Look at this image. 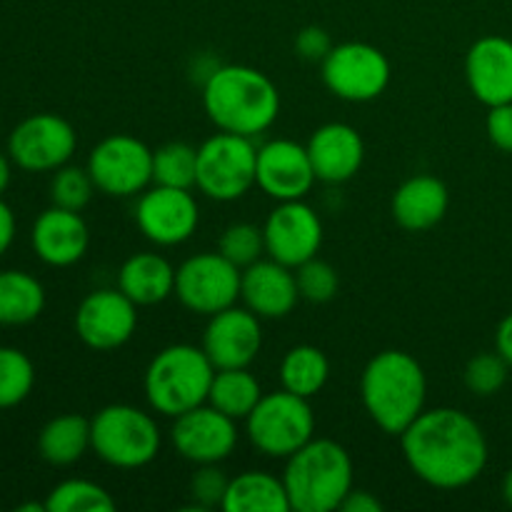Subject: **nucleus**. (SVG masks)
<instances>
[{"label": "nucleus", "instance_id": "39448f33", "mask_svg": "<svg viewBox=\"0 0 512 512\" xmlns=\"http://www.w3.org/2000/svg\"><path fill=\"white\" fill-rule=\"evenodd\" d=\"M215 365L198 345H168L150 360L145 370V398L155 413L178 418L208 403Z\"/></svg>", "mask_w": 512, "mask_h": 512}, {"label": "nucleus", "instance_id": "79ce46f5", "mask_svg": "<svg viewBox=\"0 0 512 512\" xmlns=\"http://www.w3.org/2000/svg\"><path fill=\"white\" fill-rule=\"evenodd\" d=\"M495 350L508 360V365L512 368V313L500 320L498 333H495Z\"/></svg>", "mask_w": 512, "mask_h": 512}, {"label": "nucleus", "instance_id": "f704fd0d", "mask_svg": "<svg viewBox=\"0 0 512 512\" xmlns=\"http://www.w3.org/2000/svg\"><path fill=\"white\" fill-rule=\"evenodd\" d=\"M510 375V365L503 355L495 353H478L465 365V385L478 398H493L505 388Z\"/></svg>", "mask_w": 512, "mask_h": 512}, {"label": "nucleus", "instance_id": "393cba45", "mask_svg": "<svg viewBox=\"0 0 512 512\" xmlns=\"http://www.w3.org/2000/svg\"><path fill=\"white\" fill-rule=\"evenodd\" d=\"M225 512H290L283 478L265 470H245L230 478L223 500Z\"/></svg>", "mask_w": 512, "mask_h": 512}, {"label": "nucleus", "instance_id": "f8f14e48", "mask_svg": "<svg viewBox=\"0 0 512 512\" xmlns=\"http://www.w3.org/2000/svg\"><path fill=\"white\" fill-rule=\"evenodd\" d=\"M78 133L55 113H35L20 120L8 138V155L28 173H50L73 158Z\"/></svg>", "mask_w": 512, "mask_h": 512}, {"label": "nucleus", "instance_id": "2eb2a0df", "mask_svg": "<svg viewBox=\"0 0 512 512\" xmlns=\"http://www.w3.org/2000/svg\"><path fill=\"white\" fill-rule=\"evenodd\" d=\"M135 223H138L140 233L160 248L183 245L198 230V200L185 188L153 185L140 195L138 208H135Z\"/></svg>", "mask_w": 512, "mask_h": 512}, {"label": "nucleus", "instance_id": "6e6552de", "mask_svg": "<svg viewBox=\"0 0 512 512\" xmlns=\"http://www.w3.org/2000/svg\"><path fill=\"white\" fill-rule=\"evenodd\" d=\"M258 170V148L253 138L235 133H215L198 148L195 188L210 200L233 203L250 193Z\"/></svg>", "mask_w": 512, "mask_h": 512}, {"label": "nucleus", "instance_id": "2f4dec72", "mask_svg": "<svg viewBox=\"0 0 512 512\" xmlns=\"http://www.w3.org/2000/svg\"><path fill=\"white\" fill-rule=\"evenodd\" d=\"M35 385L33 360L18 348H0V410L23 403Z\"/></svg>", "mask_w": 512, "mask_h": 512}, {"label": "nucleus", "instance_id": "4be33fe9", "mask_svg": "<svg viewBox=\"0 0 512 512\" xmlns=\"http://www.w3.org/2000/svg\"><path fill=\"white\" fill-rule=\"evenodd\" d=\"M308 155L320 183L340 185L360 173L365 160V143L348 123H325L310 135Z\"/></svg>", "mask_w": 512, "mask_h": 512}, {"label": "nucleus", "instance_id": "7c9ffc66", "mask_svg": "<svg viewBox=\"0 0 512 512\" xmlns=\"http://www.w3.org/2000/svg\"><path fill=\"white\" fill-rule=\"evenodd\" d=\"M198 178V148L173 140L153 150V185H168V188H195Z\"/></svg>", "mask_w": 512, "mask_h": 512}, {"label": "nucleus", "instance_id": "a19ab883", "mask_svg": "<svg viewBox=\"0 0 512 512\" xmlns=\"http://www.w3.org/2000/svg\"><path fill=\"white\" fill-rule=\"evenodd\" d=\"M15 228H18V225H15L13 210H10V205L0 198V258H3V255L8 253L10 245H13Z\"/></svg>", "mask_w": 512, "mask_h": 512}, {"label": "nucleus", "instance_id": "473e14b6", "mask_svg": "<svg viewBox=\"0 0 512 512\" xmlns=\"http://www.w3.org/2000/svg\"><path fill=\"white\" fill-rule=\"evenodd\" d=\"M95 183L90 178L88 168H78V165H68L53 170V180H50V200L53 205L65 210H83L90 203L95 193Z\"/></svg>", "mask_w": 512, "mask_h": 512}, {"label": "nucleus", "instance_id": "b1692460", "mask_svg": "<svg viewBox=\"0 0 512 512\" xmlns=\"http://www.w3.org/2000/svg\"><path fill=\"white\" fill-rule=\"evenodd\" d=\"M175 270L168 258L158 253H135L118 273V288L135 305H158L175 295Z\"/></svg>", "mask_w": 512, "mask_h": 512}, {"label": "nucleus", "instance_id": "aec40b11", "mask_svg": "<svg viewBox=\"0 0 512 512\" xmlns=\"http://www.w3.org/2000/svg\"><path fill=\"white\" fill-rule=\"evenodd\" d=\"M33 253L50 268H70L85 258L90 245L88 223L78 210L53 205L35 218L30 230Z\"/></svg>", "mask_w": 512, "mask_h": 512}, {"label": "nucleus", "instance_id": "f03ea898", "mask_svg": "<svg viewBox=\"0 0 512 512\" xmlns=\"http://www.w3.org/2000/svg\"><path fill=\"white\" fill-rule=\"evenodd\" d=\"M203 108L223 133L255 135L273 128L280 115L278 85L250 65H220L203 85Z\"/></svg>", "mask_w": 512, "mask_h": 512}, {"label": "nucleus", "instance_id": "cd10ccee", "mask_svg": "<svg viewBox=\"0 0 512 512\" xmlns=\"http://www.w3.org/2000/svg\"><path fill=\"white\" fill-rule=\"evenodd\" d=\"M330 378V360L315 345H295L280 360V385L300 398H315Z\"/></svg>", "mask_w": 512, "mask_h": 512}, {"label": "nucleus", "instance_id": "58836bf2", "mask_svg": "<svg viewBox=\"0 0 512 512\" xmlns=\"http://www.w3.org/2000/svg\"><path fill=\"white\" fill-rule=\"evenodd\" d=\"M490 143L503 153H512V103L493 105L485 120Z\"/></svg>", "mask_w": 512, "mask_h": 512}, {"label": "nucleus", "instance_id": "f3484780", "mask_svg": "<svg viewBox=\"0 0 512 512\" xmlns=\"http://www.w3.org/2000/svg\"><path fill=\"white\" fill-rule=\"evenodd\" d=\"M315 170L310 163L308 148L295 140L278 138L268 140L258 148V170L255 185L268 198L285 203V200H305V195L315 185Z\"/></svg>", "mask_w": 512, "mask_h": 512}, {"label": "nucleus", "instance_id": "6ab92c4d", "mask_svg": "<svg viewBox=\"0 0 512 512\" xmlns=\"http://www.w3.org/2000/svg\"><path fill=\"white\" fill-rule=\"evenodd\" d=\"M240 300L260 320L288 318L300 300L295 270L273 258L255 260L253 265L243 268Z\"/></svg>", "mask_w": 512, "mask_h": 512}, {"label": "nucleus", "instance_id": "20e7f679", "mask_svg": "<svg viewBox=\"0 0 512 512\" xmlns=\"http://www.w3.org/2000/svg\"><path fill=\"white\" fill-rule=\"evenodd\" d=\"M353 458L340 443L330 438H313L288 458L283 483L288 490L290 510L335 512L345 495L355 488Z\"/></svg>", "mask_w": 512, "mask_h": 512}, {"label": "nucleus", "instance_id": "f257e3e1", "mask_svg": "<svg viewBox=\"0 0 512 512\" xmlns=\"http://www.w3.org/2000/svg\"><path fill=\"white\" fill-rule=\"evenodd\" d=\"M415 478L438 490H460L483 475L488 440L478 420L458 408L423 410L400 435Z\"/></svg>", "mask_w": 512, "mask_h": 512}, {"label": "nucleus", "instance_id": "0eeeda50", "mask_svg": "<svg viewBox=\"0 0 512 512\" xmlns=\"http://www.w3.org/2000/svg\"><path fill=\"white\" fill-rule=\"evenodd\" d=\"M245 435L258 453L288 460L315 438V413L310 400L283 388L263 393L253 413L245 418Z\"/></svg>", "mask_w": 512, "mask_h": 512}, {"label": "nucleus", "instance_id": "c85d7f7f", "mask_svg": "<svg viewBox=\"0 0 512 512\" xmlns=\"http://www.w3.org/2000/svg\"><path fill=\"white\" fill-rule=\"evenodd\" d=\"M263 398L260 380L248 368L215 370L208 403L233 420H245Z\"/></svg>", "mask_w": 512, "mask_h": 512}, {"label": "nucleus", "instance_id": "1a4fd4ad", "mask_svg": "<svg viewBox=\"0 0 512 512\" xmlns=\"http://www.w3.org/2000/svg\"><path fill=\"white\" fill-rule=\"evenodd\" d=\"M323 83L335 98L348 103H370L390 85V60L370 43L333 45L320 63Z\"/></svg>", "mask_w": 512, "mask_h": 512}, {"label": "nucleus", "instance_id": "e433bc0d", "mask_svg": "<svg viewBox=\"0 0 512 512\" xmlns=\"http://www.w3.org/2000/svg\"><path fill=\"white\" fill-rule=\"evenodd\" d=\"M230 478L218 468V463L198 465V470L190 478V495L195 503L190 510H213L223 508L225 493H228Z\"/></svg>", "mask_w": 512, "mask_h": 512}, {"label": "nucleus", "instance_id": "72a5a7b5", "mask_svg": "<svg viewBox=\"0 0 512 512\" xmlns=\"http://www.w3.org/2000/svg\"><path fill=\"white\" fill-rule=\"evenodd\" d=\"M218 253H223L225 258L233 265H238L240 270L248 268L255 260L263 258L265 253L263 228H258V225L253 223L228 225L218 240Z\"/></svg>", "mask_w": 512, "mask_h": 512}, {"label": "nucleus", "instance_id": "4c0bfd02", "mask_svg": "<svg viewBox=\"0 0 512 512\" xmlns=\"http://www.w3.org/2000/svg\"><path fill=\"white\" fill-rule=\"evenodd\" d=\"M333 50V40H330L328 30L318 28V25H308L295 35V53L313 63H323L325 55Z\"/></svg>", "mask_w": 512, "mask_h": 512}, {"label": "nucleus", "instance_id": "ea45409f", "mask_svg": "<svg viewBox=\"0 0 512 512\" xmlns=\"http://www.w3.org/2000/svg\"><path fill=\"white\" fill-rule=\"evenodd\" d=\"M340 510L343 512H380L383 510V503L378 500V495H373L370 490L353 488L345 500L340 503Z\"/></svg>", "mask_w": 512, "mask_h": 512}, {"label": "nucleus", "instance_id": "7ed1b4c3", "mask_svg": "<svg viewBox=\"0 0 512 512\" xmlns=\"http://www.w3.org/2000/svg\"><path fill=\"white\" fill-rule=\"evenodd\" d=\"M365 413L388 435H403L425 410L428 378L418 360L405 350H383L360 375Z\"/></svg>", "mask_w": 512, "mask_h": 512}, {"label": "nucleus", "instance_id": "c03bdc74", "mask_svg": "<svg viewBox=\"0 0 512 512\" xmlns=\"http://www.w3.org/2000/svg\"><path fill=\"white\" fill-rule=\"evenodd\" d=\"M503 498H505V503L512 508V468L505 473V478H503Z\"/></svg>", "mask_w": 512, "mask_h": 512}, {"label": "nucleus", "instance_id": "bb28decb", "mask_svg": "<svg viewBox=\"0 0 512 512\" xmlns=\"http://www.w3.org/2000/svg\"><path fill=\"white\" fill-rule=\"evenodd\" d=\"M45 308V288L25 270H0V325H28Z\"/></svg>", "mask_w": 512, "mask_h": 512}, {"label": "nucleus", "instance_id": "9b49d317", "mask_svg": "<svg viewBox=\"0 0 512 512\" xmlns=\"http://www.w3.org/2000/svg\"><path fill=\"white\" fill-rule=\"evenodd\" d=\"M240 278L243 270L218 250L190 255L175 270V295L190 313L210 318L238 303Z\"/></svg>", "mask_w": 512, "mask_h": 512}, {"label": "nucleus", "instance_id": "37998d69", "mask_svg": "<svg viewBox=\"0 0 512 512\" xmlns=\"http://www.w3.org/2000/svg\"><path fill=\"white\" fill-rule=\"evenodd\" d=\"M10 185V155L0 153V195L8 190Z\"/></svg>", "mask_w": 512, "mask_h": 512}, {"label": "nucleus", "instance_id": "9d476101", "mask_svg": "<svg viewBox=\"0 0 512 512\" xmlns=\"http://www.w3.org/2000/svg\"><path fill=\"white\" fill-rule=\"evenodd\" d=\"M85 168L100 193L130 198L153 183V150L135 135L115 133L90 150Z\"/></svg>", "mask_w": 512, "mask_h": 512}, {"label": "nucleus", "instance_id": "4468645a", "mask_svg": "<svg viewBox=\"0 0 512 512\" xmlns=\"http://www.w3.org/2000/svg\"><path fill=\"white\" fill-rule=\"evenodd\" d=\"M138 330V305L120 288L95 290L75 310V333L90 350L108 353L128 343Z\"/></svg>", "mask_w": 512, "mask_h": 512}, {"label": "nucleus", "instance_id": "dca6fc26", "mask_svg": "<svg viewBox=\"0 0 512 512\" xmlns=\"http://www.w3.org/2000/svg\"><path fill=\"white\" fill-rule=\"evenodd\" d=\"M238 420L220 413L210 403L198 405L188 413L173 418L170 443L180 458L195 465L223 463L238 448Z\"/></svg>", "mask_w": 512, "mask_h": 512}, {"label": "nucleus", "instance_id": "423d86ee", "mask_svg": "<svg viewBox=\"0 0 512 512\" xmlns=\"http://www.w3.org/2000/svg\"><path fill=\"white\" fill-rule=\"evenodd\" d=\"M160 445L163 435L155 418L135 405H105L90 418V450L113 468H145L158 458Z\"/></svg>", "mask_w": 512, "mask_h": 512}, {"label": "nucleus", "instance_id": "a878e982", "mask_svg": "<svg viewBox=\"0 0 512 512\" xmlns=\"http://www.w3.org/2000/svg\"><path fill=\"white\" fill-rule=\"evenodd\" d=\"M90 448V420L83 415L65 413L48 420L38 435V453L55 468L75 465Z\"/></svg>", "mask_w": 512, "mask_h": 512}, {"label": "nucleus", "instance_id": "a211bd4d", "mask_svg": "<svg viewBox=\"0 0 512 512\" xmlns=\"http://www.w3.org/2000/svg\"><path fill=\"white\" fill-rule=\"evenodd\" d=\"M263 348V325L248 308H225L210 315L203 333V350L215 370L250 368Z\"/></svg>", "mask_w": 512, "mask_h": 512}, {"label": "nucleus", "instance_id": "ddd939ff", "mask_svg": "<svg viewBox=\"0 0 512 512\" xmlns=\"http://www.w3.org/2000/svg\"><path fill=\"white\" fill-rule=\"evenodd\" d=\"M265 255L298 268L323 248V220L305 200H285L270 210L263 225Z\"/></svg>", "mask_w": 512, "mask_h": 512}, {"label": "nucleus", "instance_id": "c9c22d12", "mask_svg": "<svg viewBox=\"0 0 512 512\" xmlns=\"http://www.w3.org/2000/svg\"><path fill=\"white\" fill-rule=\"evenodd\" d=\"M295 278H298L300 298L315 305L330 303L340 290L338 270H335L328 260H320L318 255L305 260L303 265H298V268H295Z\"/></svg>", "mask_w": 512, "mask_h": 512}, {"label": "nucleus", "instance_id": "412c9836", "mask_svg": "<svg viewBox=\"0 0 512 512\" xmlns=\"http://www.w3.org/2000/svg\"><path fill=\"white\" fill-rule=\"evenodd\" d=\"M465 80L483 105L512 103V40L485 35L465 55Z\"/></svg>", "mask_w": 512, "mask_h": 512}, {"label": "nucleus", "instance_id": "5701e85b", "mask_svg": "<svg viewBox=\"0 0 512 512\" xmlns=\"http://www.w3.org/2000/svg\"><path fill=\"white\" fill-rule=\"evenodd\" d=\"M448 205L450 193L443 180L435 175H413L395 190L390 210H393L395 223L403 230L425 233L443 223Z\"/></svg>", "mask_w": 512, "mask_h": 512}, {"label": "nucleus", "instance_id": "c756f323", "mask_svg": "<svg viewBox=\"0 0 512 512\" xmlns=\"http://www.w3.org/2000/svg\"><path fill=\"white\" fill-rule=\"evenodd\" d=\"M45 508L48 512H113L118 503L103 485L93 480L70 478L50 490Z\"/></svg>", "mask_w": 512, "mask_h": 512}]
</instances>
